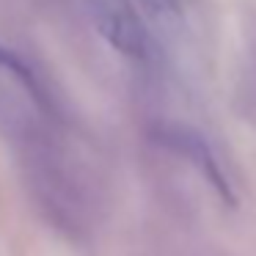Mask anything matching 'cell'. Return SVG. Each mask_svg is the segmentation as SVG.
<instances>
[{
  "mask_svg": "<svg viewBox=\"0 0 256 256\" xmlns=\"http://www.w3.org/2000/svg\"><path fill=\"white\" fill-rule=\"evenodd\" d=\"M160 144H166L168 149H174L176 154L188 157L193 166H198V171L210 179V184L220 193V198L228 201V204H234L232 184H228L220 162L215 160V152H212V146L206 144L196 130H190V127H166V130H160Z\"/></svg>",
  "mask_w": 256,
  "mask_h": 256,
  "instance_id": "cell-2",
  "label": "cell"
},
{
  "mask_svg": "<svg viewBox=\"0 0 256 256\" xmlns=\"http://www.w3.org/2000/svg\"><path fill=\"white\" fill-rule=\"evenodd\" d=\"M138 3L152 14V17H160V20L174 17V14H179V8H182V0H138Z\"/></svg>",
  "mask_w": 256,
  "mask_h": 256,
  "instance_id": "cell-4",
  "label": "cell"
},
{
  "mask_svg": "<svg viewBox=\"0 0 256 256\" xmlns=\"http://www.w3.org/2000/svg\"><path fill=\"white\" fill-rule=\"evenodd\" d=\"M0 72H6L8 78H14L20 86L25 88V94L42 108V110H50V100H47V88L39 80V74L34 72L25 58H20V52H14L12 47H6L0 42Z\"/></svg>",
  "mask_w": 256,
  "mask_h": 256,
  "instance_id": "cell-3",
  "label": "cell"
},
{
  "mask_svg": "<svg viewBox=\"0 0 256 256\" xmlns=\"http://www.w3.org/2000/svg\"><path fill=\"white\" fill-rule=\"evenodd\" d=\"M91 17L100 36L124 58L138 64H152L157 58L154 39L130 6L118 0H91Z\"/></svg>",
  "mask_w": 256,
  "mask_h": 256,
  "instance_id": "cell-1",
  "label": "cell"
}]
</instances>
